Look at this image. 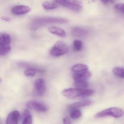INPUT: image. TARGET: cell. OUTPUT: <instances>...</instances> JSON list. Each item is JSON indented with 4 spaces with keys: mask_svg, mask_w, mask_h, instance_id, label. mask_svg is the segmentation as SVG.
I'll list each match as a JSON object with an SVG mask.
<instances>
[{
    "mask_svg": "<svg viewBox=\"0 0 124 124\" xmlns=\"http://www.w3.org/2000/svg\"><path fill=\"white\" fill-rule=\"evenodd\" d=\"M84 90L78 88H67L62 91V94L66 98L70 99L81 98L82 93Z\"/></svg>",
    "mask_w": 124,
    "mask_h": 124,
    "instance_id": "obj_4",
    "label": "cell"
},
{
    "mask_svg": "<svg viewBox=\"0 0 124 124\" xmlns=\"http://www.w3.org/2000/svg\"><path fill=\"white\" fill-rule=\"evenodd\" d=\"M71 69L72 71L75 72H81L88 71V67L85 64H78L73 66Z\"/></svg>",
    "mask_w": 124,
    "mask_h": 124,
    "instance_id": "obj_15",
    "label": "cell"
},
{
    "mask_svg": "<svg viewBox=\"0 0 124 124\" xmlns=\"http://www.w3.org/2000/svg\"><path fill=\"white\" fill-rule=\"evenodd\" d=\"M35 73L36 72L34 69L31 68H29L25 70L24 74L26 76H27V77L32 76V77L35 75Z\"/></svg>",
    "mask_w": 124,
    "mask_h": 124,
    "instance_id": "obj_24",
    "label": "cell"
},
{
    "mask_svg": "<svg viewBox=\"0 0 124 124\" xmlns=\"http://www.w3.org/2000/svg\"><path fill=\"white\" fill-rule=\"evenodd\" d=\"M1 19L2 20L5 21L10 22L11 21V19L10 17L6 16H2L1 17Z\"/></svg>",
    "mask_w": 124,
    "mask_h": 124,
    "instance_id": "obj_28",
    "label": "cell"
},
{
    "mask_svg": "<svg viewBox=\"0 0 124 124\" xmlns=\"http://www.w3.org/2000/svg\"><path fill=\"white\" fill-rule=\"evenodd\" d=\"M70 0H55V3L64 6Z\"/></svg>",
    "mask_w": 124,
    "mask_h": 124,
    "instance_id": "obj_26",
    "label": "cell"
},
{
    "mask_svg": "<svg viewBox=\"0 0 124 124\" xmlns=\"http://www.w3.org/2000/svg\"><path fill=\"white\" fill-rule=\"evenodd\" d=\"M69 51V48L66 44L62 41L56 42L50 50V53L56 57L60 56L67 53Z\"/></svg>",
    "mask_w": 124,
    "mask_h": 124,
    "instance_id": "obj_3",
    "label": "cell"
},
{
    "mask_svg": "<svg viewBox=\"0 0 124 124\" xmlns=\"http://www.w3.org/2000/svg\"><path fill=\"white\" fill-rule=\"evenodd\" d=\"M115 9L118 12L124 14V3H120L117 4L115 7Z\"/></svg>",
    "mask_w": 124,
    "mask_h": 124,
    "instance_id": "obj_25",
    "label": "cell"
},
{
    "mask_svg": "<svg viewBox=\"0 0 124 124\" xmlns=\"http://www.w3.org/2000/svg\"><path fill=\"white\" fill-rule=\"evenodd\" d=\"M31 8L29 6L25 5L16 6L12 8L11 12L16 16L25 15L30 12Z\"/></svg>",
    "mask_w": 124,
    "mask_h": 124,
    "instance_id": "obj_8",
    "label": "cell"
},
{
    "mask_svg": "<svg viewBox=\"0 0 124 124\" xmlns=\"http://www.w3.org/2000/svg\"><path fill=\"white\" fill-rule=\"evenodd\" d=\"M94 93V90L92 89H84L82 93L81 98H85L89 97L93 95Z\"/></svg>",
    "mask_w": 124,
    "mask_h": 124,
    "instance_id": "obj_23",
    "label": "cell"
},
{
    "mask_svg": "<svg viewBox=\"0 0 124 124\" xmlns=\"http://www.w3.org/2000/svg\"><path fill=\"white\" fill-rule=\"evenodd\" d=\"M112 71L114 74L116 76L124 79V67H115L113 69Z\"/></svg>",
    "mask_w": 124,
    "mask_h": 124,
    "instance_id": "obj_18",
    "label": "cell"
},
{
    "mask_svg": "<svg viewBox=\"0 0 124 124\" xmlns=\"http://www.w3.org/2000/svg\"><path fill=\"white\" fill-rule=\"evenodd\" d=\"M101 1L104 4H107L109 3H113L114 2V0H101Z\"/></svg>",
    "mask_w": 124,
    "mask_h": 124,
    "instance_id": "obj_29",
    "label": "cell"
},
{
    "mask_svg": "<svg viewBox=\"0 0 124 124\" xmlns=\"http://www.w3.org/2000/svg\"><path fill=\"white\" fill-rule=\"evenodd\" d=\"M71 32L72 35L76 37H84L88 34L87 30L80 27H76L73 28Z\"/></svg>",
    "mask_w": 124,
    "mask_h": 124,
    "instance_id": "obj_12",
    "label": "cell"
},
{
    "mask_svg": "<svg viewBox=\"0 0 124 124\" xmlns=\"http://www.w3.org/2000/svg\"><path fill=\"white\" fill-rule=\"evenodd\" d=\"M74 85L76 88L80 89H85L88 86V84L86 80L75 81Z\"/></svg>",
    "mask_w": 124,
    "mask_h": 124,
    "instance_id": "obj_17",
    "label": "cell"
},
{
    "mask_svg": "<svg viewBox=\"0 0 124 124\" xmlns=\"http://www.w3.org/2000/svg\"><path fill=\"white\" fill-rule=\"evenodd\" d=\"M23 117V124H31L32 123V117L30 112L28 109H26L24 112Z\"/></svg>",
    "mask_w": 124,
    "mask_h": 124,
    "instance_id": "obj_16",
    "label": "cell"
},
{
    "mask_svg": "<svg viewBox=\"0 0 124 124\" xmlns=\"http://www.w3.org/2000/svg\"><path fill=\"white\" fill-rule=\"evenodd\" d=\"M63 122L65 124H69L71 123L70 118L68 116L65 117L63 119Z\"/></svg>",
    "mask_w": 124,
    "mask_h": 124,
    "instance_id": "obj_27",
    "label": "cell"
},
{
    "mask_svg": "<svg viewBox=\"0 0 124 124\" xmlns=\"http://www.w3.org/2000/svg\"><path fill=\"white\" fill-rule=\"evenodd\" d=\"M91 76V73L87 71L81 72H75L73 74V78L75 81L86 80Z\"/></svg>",
    "mask_w": 124,
    "mask_h": 124,
    "instance_id": "obj_10",
    "label": "cell"
},
{
    "mask_svg": "<svg viewBox=\"0 0 124 124\" xmlns=\"http://www.w3.org/2000/svg\"><path fill=\"white\" fill-rule=\"evenodd\" d=\"M0 55L1 56L6 55L8 54L11 50V48L10 45L2 46H0Z\"/></svg>",
    "mask_w": 124,
    "mask_h": 124,
    "instance_id": "obj_20",
    "label": "cell"
},
{
    "mask_svg": "<svg viewBox=\"0 0 124 124\" xmlns=\"http://www.w3.org/2000/svg\"><path fill=\"white\" fill-rule=\"evenodd\" d=\"M49 32L53 34L62 37L66 36V32L63 29L56 26H51L48 28Z\"/></svg>",
    "mask_w": 124,
    "mask_h": 124,
    "instance_id": "obj_11",
    "label": "cell"
},
{
    "mask_svg": "<svg viewBox=\"0 0 124 124\" xmlns=\"http://www.w3.org/2000/svg\"><path fill=\"white\" fill-rule=\"evenodd\" d=\"M20 113L17 110H14L11 112L7 117L6 124H17L20 119Z\"/></svg>",
    "mask_w": 124,
    "mask_h": 124,
    "instance_id": "obj_9",
    "label": "cell"
},
{
    "mask_svg": "<svg viewBox=\"0 0 124 124\" xmlns=\"http://www.w3.org/2000/svg\"><path fill=\"white\" fill-rule=\"evenodd\" d=\"M73 47L75 51H78L81 50L82 48V43L80 40H77L73 42Z\"/></svg>",
    "mask_w": 124,
    "mask_h": 124,
    "instance_id": "obj_22",
    "label": "cell"
},
{
    "mask_svg": "<svg viewBox=\"0 0 124 124\" xmlns=\"http://www.w3.org/2000/svg\"><path fill=\"white\" fill-rule=\"evenodd\" d=\"M63 6L74 12H80L82 9L81 2L78 0H70Z\"/></svg>",
    "mask_w": 124,
    "mask_h": 124,
    "instance_id": "obj_7",
    "label": "cell"
},
{
    "mask_svg": "<svg viewBox=\"0 0 124 124\" xmlns=\"http://www.w3.org/2000/svg\"><path fill=\"white\" fill-rule=\"evenodd\" d=\"M71 118L74 119H79L82 115L81 111L78 109H74L71 111L70 114Z\"/></svg>",
    "mask_w": 124,
    "mask_h": 124,
    "instance_id": "obj_21",
    "label": "cell"
},
{
    "mask_svg": "<svg viewBox=\"0 0 124 124\" xmlns=\"http://www.w3.org/2000/svg\"><path fill=\"white\" fill-rule=\"evenodd\" d=\"M10 35L6 33H1L0 38V46L10 45Z\"/></svg>",
    "mask_w": 124,
    "mask_h": 124,
    "instance_id": "obj_13",
    "label": "cell"
},
{
    "mask_svg": "<svg viewBox=\"0 0 124 124\" xmlns=\"http://www.w3.org/2000/svg\"><path fill=\"white\" fill-rule=\"evenodd\" d=\"M91 104V101L90 100H85L74 103L70 106L71 108L75 109L83 107L89 106Z\"/></svg>",
    "mask_w": 124,
    "mask_h": 124,
    "instance_id": "obj_14",
    "label": "cell"
},
{
    "mask_svg": "<svg viewBox=\"0 0 124 124\" xmlns=\"http://www.w3.org/2000/svg\"><path fill=\"white\" fill-rule=\"evenodd\" d=\"M42 5L44 9L46 10H53L56 9L58 7V5L55 3L45 2L42 3Z\"/></svg>",
    "mask_w": 124,
    "mask_h": 124,
    "instance_id": "obj_19",
    "label": "cell"
},
{
    "mask_svg": "<svg viewBox=\"0 0 124 124\" xmlns=\"http://www.w3.org/2000/svg\"><path fill=\"white\" fill-rule=\"evenodd\" d=\"M124 114V111L120 108L111 107L98 112L95 115V117L101 118L107 116H111L115 118H119L122 116Z\"/></svg>",
    "mask_w": 124,
    "mask_h": 124,
    "instance_id": "obj_2",
    "label": "cell"
},
{
    "mask_svg": "<svg viewBox=\"0 0 124 124\" xmlns=\"http://www.w3.org/2000/svg\"><path fill=\"white\" fill-rule=\"evenodd\" d=\"M68 21L65 19L55 17H44L37 18L32 21L31 27L33 30L46 24L53 23H65Z\"/></svg>",
    "mask_w": 124,
    "mask_h": 124,
    "instance_id": "obj_1",
    "label": "cell"
},
{
    "mask_svg": "<svg viewBox=\"0 0 124 124\" xmlns=\"http://www.w3.org/2000/svg\"><path fill=\"white\" fill-rule=\"evenodd\" d=\"M34 90L35 93L39 96H43L46 92L45 83L44 80L38 79L36 80L34 84Z\"/></svg>",
    "mask_w": 124,
    "mask_h": 124,
    "instance_id": "obj_6",
    "label": "cell"
},
{
    "mask_svg": "<svg viewBox=\"0 0 124 124\" xmlns=\"http://www.w3.org/2000/svg\"><path fill=\"white\" fill-rule=\"evenodd\" d=\"M26 106L29 108L38 111L45 112L48 109L47 107L45 104L36 101H28L27 103Z\"/></svg>",
    "mask_w": 124,
    "mask_h": 124,
    "instance_id": "obj_5",
    "label": "cell"
}]
</instances>
